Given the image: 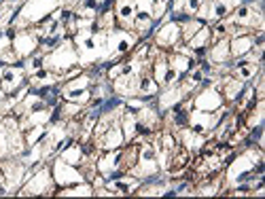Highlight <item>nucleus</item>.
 <instances>
[{"label":"nucleus","mask_w":265,"mask_h":199,"mask_svg":"<svg viewBox=\"0 0 265 199\" xmlns=\"http://www.w3.org/2000/svg\"><path fill=\"white\" fill-rule=\"evenodd\" d=\"M119 104H121V100H119V97H108V100H104V102H102L100 110H102V115H106V112H110L112 108H117Z\"/></svg>","instance_id":"1"},{"label":"nucleus","mask_w":265,"mask_h":199,"mask_svg":"<svg viewBox=\"0 0 265 199\" xmlns=\"http://www.w3.org/2000/svg\"><path fill=\"white\" fill-rule=\"evenodd\" d=\"M174 123H176V125H187V112H185L182 108H178V110H176V117H174Z\"/></svg>","instance_id":"2"},{"label":"nucleus","mask_w":265,"mask_h":199,"mask_svg":"<svg viewBox=\"0 0 265 199\" xmlns=\"http://www.w3.org/2000/svg\"><path fill=\"white\" fill-rule=\"evenodd\" d=\"M172 19H174V21H180V24H187L191 17H189L187 13H174V15H172Z\"/></svg>","instance_id":"3"},{"label":"nucleus","mask_w":265,"mask_h":199,"mask_svg":"<svg viewBox=\"0 0 265 199\" xmlns=\"http://www.w3.org/2000/svg\"><path fill=\"white\" fill-rule=\"evenodd\" d=\"M136 133L138 136H151V129L146 127V125H142V123H138L136 125Z\"/></svg>","instance_id":"4"},{"label":"nucleus","mask_w":265,"mask_h":199,"mask_svg":"<svg viewBox=\"0 0 265 199\" xmlns=\"http://www.w3.org/2000/svg\"><path fill=\"white\" fill-rule=\"evenodd\" d=\"M261 133H263V125L254 127V129H253V136H250V138H253V140H261Z\"/></svg>","instance_id":"5"},{"label":"nucleus","mask_w":265,"mask_h":199,"mask_svg":"<svg viewBox=\"0 0 265 199\" xmlns=\"http://www.w3.org/2000/svg\"><path fill=\"white\" fill-rule=\"evenodd\" d=\"M119 178H123V170H115L108 174V180H119Z\"/></svg>","instance_id":"6"},{"label":"nucleus","mask_w":265,"mask_h":199,"mask_svg":"<svg viewBox=\"0 0 265 199\" xmlns=\"http://www.w3.org/2000/svg\"><path fill=\"white\" fill-rule=\"evenodd\" d=\"M60 115H62V110L60 108H55V112L51 115V123H57V121H60Z\"/></svg>","instance_id":"7"},{"label":"nucleus","mask_w":265,"mask_h":199,"mask_svg":"<svg viewBox=\"0 0 265 199\" xmlns=\"http://www.w3.org/2000/svg\"><path fill=\"white\" fill-rule=\"evenodd\" d=\"M132 15V7H123L121 9V17H130Z\"/></svg>","instance_id":"8"},{"label":"nucleus","mask_w":265,"mask_h":199,"mask_svg":"<svg viewBox=\"0 0 265 199\" xmlns=\"http://www.w3.org/2000/svg\"><path fill=\"white\" fill-rule=\"evenodd\" d=\"M70 17H72V13H70V11H62V17H60V19H62V21H68Z\"/></svg>","instance_id":"9"},{"label":"nucleus","mask_w":265,"mask_h":199,"mask_svg":"<svg viewBox=\"0 0 265 199\" xmlns=\"http://www.w3.org/2000/svg\"><path fill=\"white\" fill-rule=\"evenodd\" d=\"M36 76H38V79H45V76H47V70H38Z\"/></svg>","instance_id":"10"},{"label":"nucleus","mask_w":265,"mask_h":199,"mask_svg":"<svg viewBox=\"0 0 265 199\" xmlns=\"http://www.w3.org/2000/svg\"><path fill=\"white\" fill-rule=\"evenodd\" d=\"M155 155H153V151H144V159H153Z\"/></svg>","instance_id":"11"},{"label":"nucleus","mask_w":265,"mask_h":199,"mask_svg":"<svg viewBox=\"0 0 265 199\" xmlns=\"http://www.w3.org/2000/svg\"><path fill=\"white\" fill-rule=\"evenodd\" d=\"M189 4H191L193 9H197V7H199V0H191V2H189Z\"/></svg>","instance_id":"12"},{"label":"nucleus","mask_w":265,"mask_h":199,"mask_svg":"<svg viewBox=\"0 0 265 199\" xmlns=\"http://www.w3.org/2000/svg\"><path fill=\"white\" fill-rule=\"evenodd\" d=\"M202 70H204V72H210V66H208V64H206V61H204V64H202Z\"/></svg>","instance_id":"13"},{"label":"nucleus","mask_w":265,"mask_h":199,"mask_svg":"<svg viewBox=\"0 0 265 199\" xmlns=\"http://www.w3.org/2000/svg\"><path fill=\"white\" fill-rule=\"evenodd\" d=\"M242 2H244V4H250V2H254V0H242Z\"/></svg>","instance_id":"14"},{"label":"nucleus","mask_w":265,"mask_h":199,"mask_svg":"<svg viewBox=\"0 0 265 199\" xmlns=\"http://www.w3.org/2000/svg\"><path fill=\"white\" fill-rule=\"evenodd\" d=\"M0 2H2V0H0Z\"/></svg>","instance_id":"15"}]
</instances>
